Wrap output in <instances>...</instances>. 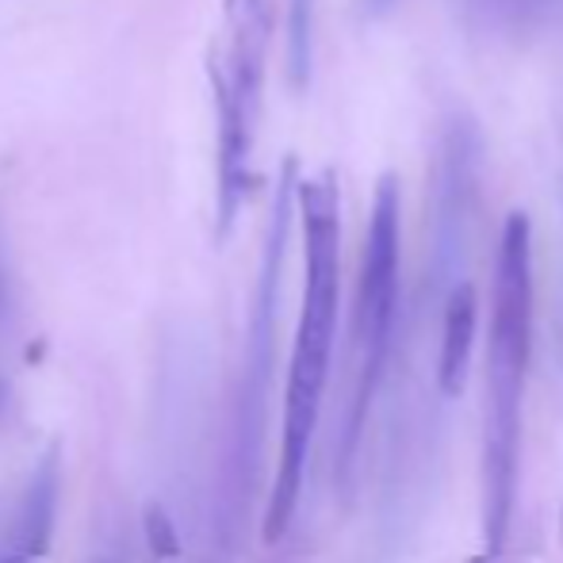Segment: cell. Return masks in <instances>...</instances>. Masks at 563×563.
<instances>
[{"label":"cell","instance_id":"cell-8","mask_svg":"<svg viewBox=\"0 0 563 563\" xmlns=\"http://www.w3.org/2000/svg\"><path fill=\"white\" fill-rule=\"evenodd\" d=\"M15 319V288H12V276H8V265L0 257V334L12 327Z\"/></svg>","mask_w":563,"mask_h":563},{"label":"cell","instance_id":"cell-3","mask_svg":"<svg viewBox=\"0 0 563 563\" xmlns=\"http://www.w3.org/2000/svg\"><path fill=\"white\" fill-rule=\"evenodd\" d=\"M276 0H219V23L203 51V77L216 123V242L234 234L261 188L257 142L265 119L268 51Z\"/></svg>","mask_w":563,"mask_h":563},{"label":"cell","instance_id":"cell-1","mask_svg":"<svg viewBox=\"0 0 563 563\" xmlns=\"http://www.w3.org/2000/svg\"><path fill=\"white\" fill-rule=\"evenodd\" d=\"M296 223L303 242V296H299L296 338H291L288 379H284L280 456L268 490L261 537L265 544L284 541L303 495L307 456L319 430L322 395L341 314V180L338 169H319L296 180Z\"/></svg>","mask_w":563,"mask_h":563},{"label":"cell","instance_id":"cell-2","mask_svg":"<svg viewBox=\"0 0 563 563\" xmlns=\"http://www.w3.org/2000/svg\"><path fill=\"white\" fill-rule=\"evenodd\" d=\"M533 356V223L510 211L498 234L487 327V399H483V537L487 552L472 563H495L518 503L521 410Z\"/></svg>","mask_w":563,"mask_h":563},{"label":"cell","instance_id":"cell-5","mask_svg":"<svg viewBox=\"0 0 563 563\" xmlns=\"http://www.w3.org/2000/svg\"><path fill=\"white\" fill-rule=\"evenodd\" d=\"M475 327H479V299L467 280L445 296L441 307V345H438V387L441 395L456 399L472 376V353H475Z\"/></svg>","mask_w":563,"mask_h":563},{"label":"cell","instance_id":"cell-7","mask_svg":"<svg viewBox=\"0 0 563 563\" xmlns=\"http://www.w3.org/2000/svg\"><path fill=\"white\" fill-rule=\"evenodd\" d=\"M467 8H472L479 23L510 31L521 27V23H533L549 8V0H467Z\"/></svg>","mask_w":563,"mask_h":563},{"label":"cell","instance_id":"cell-10","mask_svg":"<svg viewBox=\"0 0 563 563\" xmlns=\"http://www.w3.org/2000/svg\"><path fill=\"white\" fill-rule=\"evenodd\" d=\"M4 402H8V384L0 379V410H4Z\"/></svg>","mask_w":563,"mask_h":563},{"label":"cell","instance_id":"cell-6","mask_svg":"<svg viewBox=\"0 0 563 563\" xmlns=\"http://www.w3.org/2000/svg\"><path fill=\"white\" fill-rule=\"evenodd\" d=\"M314 8H319V0H288V8H284V54H288V85L296 92L311 89Z\"/></svg>","mask_w":563,"mask_h":563},{"label":"cell","instance_id":"cell-4","mask_svg":"<svg viewBox=\"0 0 563 563\" xmlns=\"http://www.w3.org/2000/svg\"><path fill=\"white\" fill-rule=\"evenodd\" d=\"M402 288V188L395 173L376 180L364 230L361 276L353 296V399H349L345 433H341V475L361 445L364 418L379 391V379L391 353L395 314H399Z\"/></svg>","mask_w":563,"mask_h":563},{"label":"cell","instance_id":"cell-9","mask_svg":"<svg viewBox=\"0 0 563 563\" xmlns=\"http://www.w3.org/2000/svg\"><path fill=\"white\" fill-rule=\"evenodd\" d=\"M556 537H560V549H563V495H560V521H556Z\"/></svg>","mask_w":563,"mask_h":563}]
</instances>
